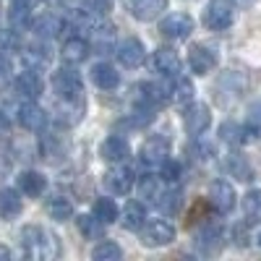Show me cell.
I'll use <instances>...</instances> for the list:
<instances>
[{"label":"cell","instance_id":"cell-30","mask_svg":"<svg viewBox=\"0 0 261 261\" xmlns=\"http://www.w3.org/2000/svg\"><path fill=\"white\" fill-rule=\"evenodd\" d=\"M193 94H196L193 92V84L188 79H178L175 86H172V102L180 105V107H188L193 102Z\"/></svg>","mask_w":261,"mask_h":261},{"label":"cell","instance_id":"cell-11","mask_svg":"<svg viewBox=\"0 0 261 261\" xmlns=\"http://www.w3.org/2000/svg\"><path fill=\"white\" fill-rule=\"evenodd\" d=\"M188 63H191V71L199 73V76H206L214 65H217V55L206 47V45H193L188 50Z\"/></svg>","mask_w":261,"mask_h":261},{"label":"cell","instance_id":"cell-10","mask_svg":"<svg viewBox=\"0 0 261 261\" xmlns=\"http://www.w3.org/2000/svg\"><path fill=\"white\" fill-rule=\"evenodd\" d=\"M209 201H212V206H214L217 212H220V214H230V212H232V206H235V191H232V186H230V183H225V180L212 183Z\"/></svg>","mask_w":261,"mask_h":261},{"label":"cell","instance_id":"cell-7","mask_svg":"<svg viewBox=\"0 0 261 261\" xmlns=\"http://www.w3.org/2000/svg\"><path fill=\"white\" fill-rule=\"evenodd\" d=\"M84 110H86L84 94H81V97H58L55 113H58V120H60L63 125H76V123L84 118Z\"/></svg>","mask_w":261,"mask_h":261},{"label":"cell","instance_id":"cell-17","mask_svg":"<svg viewBox=\"0 0 261 261\" xmlns=\"http://www.w3.org/2000/svg\"><path fill=\"white\" fill-rule=\"evenodd\" d=\"M42 89H45V84H42V79L37 76V71L27 68L24 73L16 76V92L24 94L27 99H37L42 94Z\"/></svg>","mask_w":261,"mask_h":261},{"label":"cell","instance_id":"cell-36","mask_svg":"<svg viewBox=\"0 0 261 261\" xmlns=\"http://www.w3.org/2000/svg\"><path fill=\"white\" fill-rule=\"evenodd\" d=\"M220 134H222V139H225V141H230V144H246V128H243V125L225 123Z\"/></svg>","mask_w":261,"mask_h":261},{"label":"cell","instance_id":"cell-37","mask_svg":"<svg viewBox=\"0 0 261 261\" xmlns=\"http://www.w3.org/2000/svg\"><path fill=\"white\" fill-rule=\"evenodd\" d=\"M84 11H89V13H94V16H107L113 11V0H84Z\"/></svg>","mask_w":261,"mask_h":261},{"label":"cell","instance_id":"cell-1","mask_svg":"<svg viewBox=\"0 0 261 261\" xmlns=\"http://www.w3.org/2000/svg\"><path fill=\"white\" fill-rule=\"evenodd\" d=\"M21 243H24L27 256H32V258H50V256L58 253L55 238L37 225H27L21 230Z\"/></svg>","mask_w":261,"mask_h":261},{"label":"cell","instance_id":"cell-46","mask_svg":"<svg viewBox=\"0 0 261 261\" xmlns=\"http://www.w3.org/2000/svg\"><path fill=\"white\" fill-rule=\"evenodd\" d=\"M258 246H261V232H258Z\"/></svg>","mask_w":261,"mask_h":261},{"label":"cell","instance_id":"cell-44","mask_svg":"<svg viewBox=\"0 0 261 261\" xmlns=\"http://www.w3.org/2000/svg\"><path fill=\"white\" fill-rule=\"evenodd\" d=\"M8 258H11V251L6 246H0V261H8Z\"/></svg>","mask_w":261,"mask_h":261},{"label":"cell","instance_id":"cell-2","mask_svg":"<svg viewBox=\"0 0 261 261\" xmlns=\"http://www.w3.org/2000/svg\"><path fill=\"white\" fill-rule=\"evenodd\" d=\"M235 18V3L232 0H209V6L204 11V24L212 32H225L232 27Z\"/></svg>","mask_w":261,"mask_h":261},{"label":"cell","instance_id":"cell-25","mask_svg":"<svg viewBox=\"0 0 261 261\" xmlns=\"http://www.w3.org/2000/svg\"><path fill=\"white\" fill-rule=\"evenodd\" d=\"M18 188L21 193H27V196H42V191L47 188V180L39 175V172H21V178H18Z\"/></svg>","mask_w":261,"mask_h":261},{"label":"cell","instance_id":"cell-19","mask_svg":"<svg viewBox=\"0 0 261 261\" xmlns=\"http://www.w3.org/2000/svg\"><path fill=\"white\" fill-rule=\"evenodd\" d=\"M21 209H24V201H21L18 191H13V188L0 191V220H16Z\"/></svg>","mask_w":261,"mask_h":261},{"label":"cell","instance_id":"cell-33","mask_svg":"<svg viewBox=\"0 0 261 261\" xmlns=\"http://www.w3.org/2000/svg\"><path fill=\"white\" fill-rule=\"evenodd\" d=\"M160 180H162V175H160V178H154V175H144V178H141V183H139V193H141V199L157 201L160 196H162Z\"/></svg>","mask_w":261,"mask_h":261},{"label":"cell","instance_id":"cell-41","mask_svg":"<svg viewBox=\"0 0 261 261\" xmlns=\"http://www.w3.org/2000/svg\"><path fill=\"white\" fill-rule=\"evenodd\" d=\"M251 123L261 128V102H258L256 107H251Z\"/></svg>","mask_w":261,"mask_h":261},{"label":"cell","instance_id":"cell-45","mask_svg":"<svg viewBox=\"0 0 261 261\" xmlns=\"http://www.w3.org/2000/svg\"><path fill=\"white\" fill-rule=\"evenodd\" d=\"M256 3V0H235V6H241V8H251Z\"/></svg>","mask_w":261,"mask_h":261},{"label":"cell","instance_id":"cell-13","mask_svg":"<svg viewBox=\"0 0 261 261\" xmlns=\"http://www.w3.org/2000/svg\"><path fill=\"white\" fill-rule=\"evenodd\" d=\"M151 68H154L157 73H162V76H178L180 73V58H178L175 50L162 47V50H157L154 55H151Z\"/></svg>","mask_w":261,"mask_h":261},{"label":"cell","instance_id":"cell-22","mask_svg":"<svg viewBox=\"0 0 261 261\" xmlns=\"http://www.w3.org/2000/svg\"><path fill=\"white\" fill-rule=\"evenodd\" d=\"M89 42L81 39V37H71V39H65V45H63V60L65 63H84L86 55H89Z\"/></svg>","mask_w":261,"mask_h":261},{"label":"cell","instance_id":"cell-27","mask_svg":"<svg viewBox=\"0 0 261 261\" xmlns=\"http://www.w3.org/2000/svg\"><path fill=\"white\" fill-rule=\"evenodd\" d=\"M24 63H27V68L32 71H39V68H45V65L50 63V53L47 47H42V45H32L24 50Z\"/></svg>","mask_w":261,"mask_h":261},{"label":"cell","instance_id":"cell-14","mask_svg":"<svg viewBox=\"0 0 261 261\" xmlns=\"http://www.w3.org/2000/svg\"><path fill=\"white\" fill-rule=\"evenodd\" d=\"M99 157L102 160H107V162H125L128 157H130V146H128V141L125 139H120V136H110V139H105L102 141V146H99Z\"/></svg>","mask_w":261,"mask_h":261},{"label":"cell","instance_id":"cell-28","mask_svg":"<svg viewBox=\"0 0 261 261\" xmlns=\"http://www.w3.org/2000/svg\"><path fill=\"white\" fill-rule=\"evenodd\" d=\"M47 214L53 217V220H58V222H65V220L73 217V204L68 199H63V196H55V199L47 201Z\"/></svg>","mask_w":261,"mask_h":261},{"label":"cell","instance_id":"cell-12","mask_svg":"<svg viewBox=\"0 0 261 261\" xmlns=\"http://www.w3.org/2000/svg\"><path fill=\"white\" fill-rule=\"evenodd\" d=\"M18 123L24 125L27 130H42L47 125V113L42 110L39 105H34V102H24L18 107Z\"/></svg>","mask_w":261,"mask_h":261},{"label":"cell","instance_id":"cell-8","mask_svg":"<svg viewBox=\"0 0 261 261\" xmlns=\"http://www.w3.org/2000/svg\"><path fill=\"white\" fill-rule=\"evenodd\" d=\"M144 58H146V50L136 37H128L118 45V60H120V65H125V68H139V65L144 63Z\"/></svg>","mask_w":261,"mask_h":261},{"label":"cell","instance_id":"cell-43","mask_svg":"<svg viewBox=\"0 0 261 261\" xmlns=\"http://www.w3.org/2000/svg\"><path fill=\"white\" fill-rule=\"evenodd\" d=\"M13 6H21V8H32L34 0H13Z\"/></svg>","mask_w":261,"mask_h":261},{"label":"cell","instance_id":"cell-34","mask_svg":"<svg viewBox=\"0 0 261 261\" xmlns=\"http://www.w3.org/2000/svg\"><path fill=\"white\" fill-rule=\"evenodd\" d=\"M94 214L107 225V222H115L118 220V204L113 199H97L94 201Z\"/></svg>","mask_w":261,"mask_h":261},{"label":"cell","instance_id":"cell-38","mask_svg":"<svg viewBox=\"0 0 261 261\" xmlns=\"http://www.w3.org/2000/svg\"><path fill=\"white\" fill-rule=\"evenodd\" d=\"M160 167H162V180H167V183H178V180H180V172H183V170H180V165H178L175 160L167 157Z\"/></svg>","mask_w":261,"mask_h":261},{"label":"cell","instance_id":"cell-29","mask_svg":"<svg viewBox=\"0 0 261 261\" xmlns=\"http://www.w3.org/2000/svg\"><path fill=\"white\" fill-rule=\"evenodd\" d=\"M243 214L251 225L261 222V191H248L243 196Z\"/></svg>","mask_w":261,"mask_h":261},{"label":"cell","instance_id":"cell-5","mask_svg":"<svg viewBox=\"0 0 261 261\" xmlns=\"http://www.w3.org/2000/svg\"><path fill=\"white\" fill-rule=\"evenodd\" d=\"M53 89L58 97H81L84 94V84L76 71L71 68H60L53 73Z\"/></svg>","mask_w":261,"mask_h":261},{"label":"cell","instance_id":"cell-23","mask_svg":"<svg viewBox=\"0 0 261 261\" xmlns=\"http://www.w3.org/2000/svg\"><path fill=\"white\" fill-rule=\"evenodd\" d=\"M92 81L99 86V89H115V86L120 84V73L110 63H97L92 68Z\"/></svg>","mask_w":261,"mask_h":261},{"label":"cell","instance_id":"cell-6","mask_svg":"<svg viewBox=\"0 0 261 261\" xmlns=\"http://www.w3.org/2000/svg\"><path fill=\"white\" fill-rule=\"evenodd\" d=\"M209 123H212V115H209V107H206V105H201V102H191V105L186 107L183 125H186V130H188L191 136L204 134V130L209 128Z\"/></svg>","mask_w":261,"mask_h":261},{"label":"cell","instance_id":"cell-4","mask_svg":"<svg viewBox=\"0 0 261 261\" xmlns=\"http://www.w3.org/2000/svg\"><path fill=\"white\" fill-rule=\"evenodd\" d=\"M172 238H175V227L165 220H151L141 227V243L144 246H167L172 243Z\"/></svg>","mask_w":261,"mask_h":261},{"label":"cell","instance_id":"cell-21","mask_svg":"<svg viewBox=\"0 0 261 261\" xmlns=\"http://www.w3.org/2000/svg\"><path fill=\"white\" fill-rule=\"evenodd\" d=\"M130 183H134V175H130V170H125V167H115L105 175V186L110 188V193H118V196L128 193Z\"/></svg>","mask_w":261,"mask_h":261},{"label":"cell","instance_id":"cell-16","mask_svg":"<svg viewBox=\"0 0 261 261\" xmlns=\"http://www.w3.org/2000/svg\"><path fill=\"white\" fill-rule=\"evenodd\" d=\"M196 248L201 253L212 256L222 248V230L214 227V225H204L199 232H196Z\"/></svg>","mask_w":261,"mask_h":261},{"label":"cell","instance_id":"cell-15","mask_svg":"<svg viewBox=\"0 0 261 261\" xmlns=\"http://www.w3.org/2000/svg\"><path fill=\"white\" fill-rule=\"evenodd\" d=\"M125 6L139 21H151L167 8V0H125Z\"/></svg>","mask_w":261,"mask_h":261},{"label":"cell","instance_id":"cell-24","mask_svg":"<svg viewBox=\"0 0 261 261\" xmlns=\"http://www.w3.org/2000/svg\"><path fill=\"white\" fill-rule=\"evenodd\" d=\"M144 225H146L144 204H139V201H128V204H125V214H123V227H125V230H141Z\"/></svg>","mask_w":261,"mask_h":261},{"label":"cell","instance_id":"cell-40","mask_svg":"<svg viewBox=\"0 0 261 261\" xmlns=\"http://www.w3.org/2000/svg\"><path fill=\"white\" fill-rule=\"evenodd\" d=\"M8 130H11V123H8V115L0 110V139L8 136Z\"/></svg>","mask_w":261,"mask_h":261},{"label":"cell","instance_id":"cell-32","mask_svg":"<svg viewBox=\"0 0 261 261\" xmlns=\"http://www.w3.org/2000/svg\"><path fill=\"white\" fill-rule=\"evenodd\" d=\"M225 170L230 172V175H235L238 180H251V165L243 157H238V154L225 160Z\"/></svg>","mask_w":261,"mask_h":261},{"label":"cell","instance_id":"cell-9","mask_svg":"<svg viewBox=\"0 0 261 261\" xmlns=\"http://www.w3.org/2000/svg\"><path fill=\"white\" fill-rule=\"evenodd\" d=\"M170 157V141L165 136H151L141 146V160L146 165H162Z\"/></svg>","mask_w":261,"mask_h":261},{"label":"cell","instance_id":"cell-35","mask_svg":"<svg viewBox=\"0 0 261 261\" xmlns=\"http://www.w3.org/2000/svg\"><path fill=\"white\" fill-rule=\"evenodd\" d=\"M92 256L97 258V261H118L120 256H123V251L115 246V243H110V241H105V243H99L94 251H92Z\"/></svg>","mask_w":261,"mask_h":261},{"label":"cell","instance_id":"cell-47","mask_svg":"<svg viewBox=\"0 0 261 261\" xmlns=\"http://www.w3.org/2000/svg\"><path fill=\"white\" fill-rule=\"evenodd\" d=\"M50 3H58V0H50Z\"/></svg>","mask_w":261,"mask_h":261},{"label":"cell","instance_id":"cell-42","mask_svg":"<svg viewBox=\"0 0 261 261\" xmlns=\"http://www.w3.org/2000/svg\"><path fill=\"white\" fill-rule=\"evenodd\" d=\"M8 172H11V162H8V160H3V157H0V180H3V178L8 175Z\"/></svg>","mask_w":261,"mask_h":261},{"label":"cell","instance_id":"cell-20","mask_svg":"<svg viewBox=\"0 0 261 261\" xmlns=\"http://www.w3.org/2000/svg\"><path fill=\"white\" fill-rule=\"evenodd\" d=\"M113 45H115V29L113 27H102V24H97L92 32H89V47L92 50H97V53H110L113 50Z\"/></svg>","mask_w":261,"mask_h":261},{"label":"cell","instance_id":"cell-26","mask_svg":"<svg viewBox=\"0 0 261 261\" xmlns=\"http://www.w3.org/2000/svg\"><path fill=\"white\" fill-rule=\"evenodd\" d=\"M79 230H81L84 238H89V241H99V238L105 235V222L97 214H92V217L84 214V217H79Z\"/></svg>","mask_w":261,"mask_h":261},{"label":"cell","instance_id":"cell-31","mask_svg":"<svg viewBox=\"0 0 261 261\" xmlns=\"http://www.w3.org/2000/svg\"><path fill=\"white\" fill-rule=\"evenodd\" d=\"M165 214H175L178 209H180V204H183V193L175 188V191H162V196L154 201Z\"/></svg>","mask_w":261,"mask_h":261},{"label":"cell","instance_id":"cell-18","mask_svg":"<svg viewBox=\"0 0 261 261\" xmlns=\"http://www.w3.org/2000/svg\"><path fill=\"white\" fill-rule=\"evenodd\" d=\"M63 18L60 16H55V13H42L34 24H32V29H34V34L37 37H42V39H53V37H58L60 32H63Z\"/></svg>","mask_w":261,"mask_h":261},{"label":"cell","instance_id":"cell-3","mask_svg":"<svg viewBox=\"0 0 261 261\" xmlns=\"http://www.w3.org/2000/svg\"><path fill=\"white\" fill-rule=\"evenodd\" d=\"M160 32H162V37L175 39V42L188 39L193 32V18L188 13H170L160 21Z\"/></svg>","mask_w":261,"mask_h":261},{"label":"cell","instance_id":"cell-39","mask_svg":"<svg viewBox=\"0 0 261 261\" xmlns=\"http://www.w3.org/2000/svg\"><path fill=\"white\" fill-rule=\"evenodd\" d=\"M29 11H32V8L11 6V24H13V27H24L27 21H29Z\"/></svg>","mask_w":261,"mask_h":261}]
</instances>
